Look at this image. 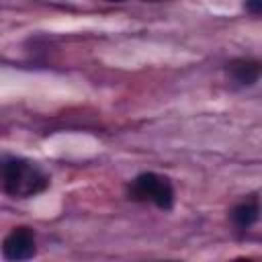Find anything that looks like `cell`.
<instances>
[{"label": "cell", "instance_id": "cell-1", "mask_svg": "<svg viewBox=\"0 0 262 262\" xmlns=\"http://www.w3.org/2000/svg\"><path fill=\"white\" fill-rule=\"evenodd\" d=\"M49 186V176L27 160H4L2 162V176H0V188L18 199H29L39 192H43Z\"/></svg>", "mask_w": 262, "mask_h": 262}, {"label": "cell", "instance_id": "cell-2", "mask_svg": "<svg viewBox=\"0 0 262 262\" xmlns=\"http://www.w3.org/2000/svg\"><path fill=\"white\" fill-rule=\"evenodd\" d=\"M129 196L133 201H149L162 211H168L174 205V188L170 180L156 172L139 174L129 184Z\"/></svg>", "mask_w": 262, "mask_h": 262}, {"label": "cell", "instance_id": "cell-3", "mask_svg": "<svg viewBox=\"0 0 262 262\" xmlns=\"http://www.w3.org/2000/svg\"><path fill=\"white\" fill-rule=\"evenodd\" d=\"M2 256L6 260H29L37 252L35 233L29 227H14L2 239Z\"/></svg>", "mask_w": 262, "mask_h": 262}, {"label": "cell", "instance_id": "cell-4", "mask_svg": "<svg viewBox=\"0 0 262 262\" xmlns=\"http://www.w3.org/2000/svg\"><path fill=\"white\" fill-rule=\"evenodd\" d=\"M227 74L237 86H254L260 78V61L250 57H237L227 63Z\"/></svg>", "mask_w": 262, "mask_h": 262}, {"label": "cell", "instance_id": "cell-5", "mask_svg": "<svg viewBox=\"0 0 262 262\" xmlns=\"http://www.w3.org/2000/svg\"><path fill=\"white\" fill-rule=\"evenodd\" d=\"M231 221L235 223V227L239 229H248L252 227L256 221H258V215H260V203H258V196H252V199H246L244 203L235 205L231 209Z\"/></svg>", "mask_w": 262, "mask_h": 262}, {"label": "cell", "instance_id": "cell-6", "mask_svg": "<svg viewBox=\"0 0 262 262\" xmlns=\"http://www.w3.org/2000/svg\"><path fill=\"white\" fill-rule=\"evenodd\" d=\"M246 10L252 12L254 16H258L262 12V0H246Z\"/></svg>", "mask_w": 262, "mask_h": 262}, {"label": "cell", "instance_id": "cell-7", "mask_svg": "<svg viewBox=\"0 0 262 262\" xmlns=\"http://www.w3.org/2000/svg\"><path fill=\"white\" fill-rule=\"evenodd\" d=\"M2 162H4V160H0V176H2Z\"/></svg>", "mask_w": 262, "mask_h": 262}, {"label": "cell", "instance_id": "cell-8", "mask_svg": "<svg viewBox=\"0 0 262 262\" xmlns=\"http://www.w3.org/2000/svg\"><path fill=\"white\" fill-rule=\"evenodd\" d=\"M108 2H123V0H108Z\"/></svg>", "mask_w": 262, "mask_h": 262}]
</instances>
